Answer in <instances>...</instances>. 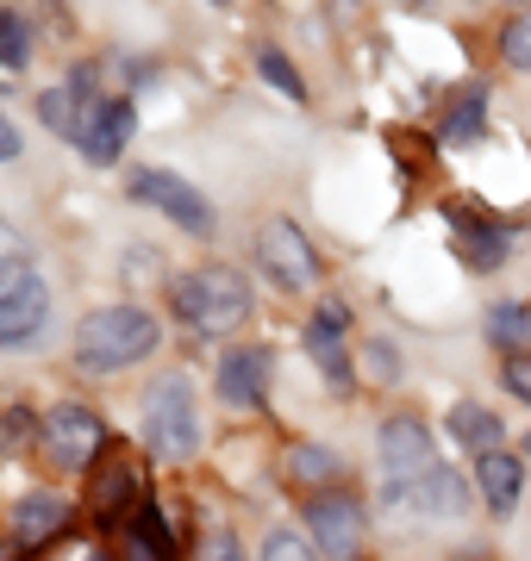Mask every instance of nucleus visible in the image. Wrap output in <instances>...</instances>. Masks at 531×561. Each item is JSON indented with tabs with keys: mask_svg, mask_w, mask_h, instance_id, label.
I'll return each instance as SVG.
<instances>
[{
	"mask_svg": "<svg viewBox=\"0 0 531 561\" xmlns=\"http://www.w3.org/2000/svg\"><path fill=\"white\" fill-rule=\"evenodd\" d=\"M157 343H163V324L150 319L144 306H101L76 331V362L94 368V375H113V368H132V362L157 356Z\"/></svg>",
	"mask_w": 531,
	"mask_h": 561,
	"instance_id": "nucleus-1",
	"label": "nucleus"
},
{
	"mask_svg": "<svg viewBox=\"0 0 531 561\" xmlns=\"http://www.w3.org/2000/svg\"><path fill=\"white\" fill-rule=\"evenodd\" d=\"M176 312H182L188 331H206V337H219V331H238L250 319V280L238 268H225V262H206V268H188L176 280Z\"/></svg>",
	"mask_w": 531,
	"mask_h": 561,
	"instance_id": "nucleus-2",
	"label": "nucleus"
},
{
	"mask_svg": "<svg viewBox=\"0 0 531 561\" xmlns=\"http://www.w3.org/2000/svg\"><path fill=\"white\" fill-rule=\"evenodd\" d=\"M144 443L157 461H188L201 449V419H194V393L182 375H163L144 393Z\"/></svg>",
	"mask_w": 531,
	"mask_h": 561,
	"instance_id": "nucleus-3",
	"label": "nucleus"
},
{
	"mask_svg": "<svg viewBox=\"0 0 531 561\" xmlns=\"http://www.w3.org/2000/svg\"><path fill=\"white\" fill-rule=\"evenodd\" d=\"M44 319H50L44 280L32 275L25 262H13V268L0 275V343H7V350H25V343L44 331Z\"/></svg>",
	"mask_w": 531,
	"mask_h": 561,
	"instance_id": "nucleus-4",
	"label": "nucleus"
},
{
	"mask_svg": "<svg viewBox=\"0 0 531 561\" xmlns=\"http://www.w3.org/2000/svg\"><path fill=\"white\" fill-rule=\"evenodd\" d=\"M106 449V424L88 412V405H57L50 419H44V456L57 461V468H94Z\"/></svg>",
	"mask_w": 531,
	"mask_h": 561,
	"instance_id": "nucleus-5",
	"label": "nucleus"
},
{
	"mask_svg": "<svg viewBox=\"0 0 531 561\" xmlns=\"http://www.w3.org/2000/svg\"><path fill=\"white\" fill-rule=\"evenodd\" d=\"M382 468H388V500H413V481L431 468V431L426 419H388L382 424Z\"/></svg>",
	"mask_w": 531,
	"mask_h": 561,
	"instance_id": "nucleus-6",
	"label": "nucleus"
},
{
	"mask_svg": "<svg viewBox=\"0 0 531 561\" xmlns=\"http://www.w3.org/2000/svg\"><path fill=\"white\" fill-rule=\"evenodd\" d=\"M132 201H138V206H157L163 219H176L182 231H194V238H206V231H213V213H206V201L188 187L182 175H169V169H138V175H132Z\"/></svg>",
	"mask_w": 531,
	"mask_h": 561,
	"instance_id": "nucleus-7",
	"label": "nucleus"
},
{
	"mask_svg": "<svg viewBox=\"0 0 531 561\" xmlns=\"http://www.w3.org/2000/svg\"><path fill=\"white\" fill-rule=\"evenodd\" d=\"M257 262L269 268V280H282V287H313L319 280V256H313V243L301 225L287 219H269L257 231Z\"/></svg>",
	"mask_w": 531,
	"mask_h": 561,
	"instance_id": "nucleus-8",
	"label": "nucleus"
},
{
	"mask_svg": "<svg viewBox=\"0 0 531 561\" xmlns=\"http://www.w3.org/2000/svg\"><path fill=\"white\" fill-rule=\"evenodd\" d=\"M132 138V101H82V131H76V150H82L94 169H113Z\"/></svg>",
	"mask_w": 531,
	"mask_h": 561,
	"instance_id": "nucleus-9",
	"label": "nucleus"
},
{
	"mask_svg": "<svg viewBox=\"0 0 531 561\" xmlns=\"http://www.w3.org/2000/svg\"><path fill=\"white\" fill-rule=\"evenodd\" d=\"M307 537L326 549V556H357L363 542V505L350 493H313L307 500Z\"/></svg>",
	"mask_w": 531,
	"mask_h": 561,
	"instance_id": "nucleus-10",
	"label": "nucleus"
},
{
	"mask_svg": "<svg viewBox=\"0 0 531 561\" xmlns=\"http://www.w3.org/2000/svg\"><path fill=\"white\" fill-rule=\"evenodd\" d=\"M269 350H257V343H238L231 356H219V400L238 405V412H257V405L269 400Z\"/></svg>",
	"mask_w": 531,
	"mask_h": 561,
	"instance_id": "nucleus-11",
	"label": "nucleus"
},
{
	"mask_svg": "<svg viewBox=\"0 0 531 561\" xmlns=\"http://www.w3.org/2000/svg\"><path fill=\"white\" fill-rule=\"evenodd\" d=\"M475 486L488 493V512H519V493H526V468L507 456V449H488V456H475Z\"/></svg>",
	"mask_w": 531,
	"mask_h": 561,
	"instance_id": "nucleus-12",
	"label": "nucleus"
},
{
	"mask_svg": "<svg viewBox=\"0 0 531 561\" xmlns=\"http://www.w3.org/2000/svg\"><path fill=\"white\" fill-rule=\"evenodd\" d=\"M413 505H419L426 518H456V512H470V486H463L456 468H438V461H431L426 474L413 481Z\"/></svg>",
	"mask_w": 531,
	"mask_h": 561,
	"instance_id": "nucleus-13",
	"label": "nucleus"
},
{
	"mask_svg": "<svg viewBox=\"0 0 531 561\" xmlns=\"http://www.w3.org/2000/svg\"><path fill=\"white\" fill-rule=\"evenodd\" d=\"M338 337H344L338 324H319V319H313V324H307V356L319 362V375L331 381V393H350V387H357V375H350V350H344Z\"/></svg>",
	"mask_w": 531,
	"mask_h": 561,
	"instance_id": "nucleus-14",
	"label": "nucleus"
},
{
	"mask_svg": "<svg viewBox=\"0 0 531 561\" xmlns=\"http://www.w3.org/2000/svg\"><path fill=\"white\" fill-rule=\"evenodd\" d=\"M69 524V505L57 500V493H25L20 505H13V530H20V542H50Z\"/></svg>",
	"mask_w": 531,
	"mask_h": 561,
	"instance_id": "nucleus-15",
	"label": "nucleus"
},
{
	"mask_svg": "<svg viewBox=\"0 0 531 561\" xmlns=\"http://www.w3.org/2000/svg\"><path fill=\"white\" fill-rule=\"evenodd\" d=\"M132 561H176V530L150 500H138L132 512Z\"/></svg>",
	"mask_w": 531,
	"mask_h": 561,
	"instance_id": "nucleus-16",
	"label": "nucleus"
},
{
	"mask_svg": "<svg viewBox=\"0 0 531 561\" xmlns=\"http://www.w3.org/2000/svg\"><path fill=\"white\" fill-rule=\"evenodd\" d=\"M450 437L463 449H475V456H488V449H500V419L482 400H456L450 405Z\"/></svg>",
	"mask_w": 531,
	"mask_h": 561,
	"instance_id": "nucleus-17",
	"label": "nucleus"
},
{
	"mask_svg": "<svg viewBox=\"0 0 531 561\" xmlns=\"http://www.w3.org/2000/svg\"><path fill=\"white\" fill-rule=\"evenodd\" d=\"M488 343H500L507 356H519V350L531 343V306H519V300L488 306Z\"/></svg>",
	"mask_w": 531,
	"mask_h": 561,
	"instance_id": "nucleus-18",
	"label": "nucleus"
},
{
	"mask_svg": "<svg viewBox=\"0 0 531 561\" xmlns=\"http://www.w3.org/2000/svg\"><path fill=\"white\" fill-rule=\"evenodd\" d=\"M101 493H94V512H101V518H113V512H125V505L138 500L144 486H138V468H132V461H113V468H106L101 481Z\"/></svg>",
	"mask_w": 531,
	"mask_h": 561,
	"instance_id": "nucleus-19",
	"label": "nucleus"
},
{
	"mask_svg": "<svg viewBox=\"0 0 531 561\" xmlns=\"http://www.w3.org/2000/svg\"><path fill=\"white\" fill-rule=\"evenodd\" d=\"M456 231H463V256L470 262H482V268H500V262H507V231H500V225L456 219Z\"/></svg>",
	"mask_w": 531,
	"mask_h": 561,
	"instance_id": "nucleus-20",
	"label": "nucleus"
},
{
	"mask_svg": "<svg viewBox=\"0 0 531 561\" xmlns=\"http://www.w3.org/2000/svg\"><path fill=\"white\" fill-rule=\"evenodd\" d=\"M482 119H488V94L482 88H463V101L450 106V119H444V144H475Z\"/></svg>",
	"mask_w": 531,
	"mask_h": 561,
	"instance_id": "nucleus-21",
	"label": "nucleus"
},
{
	"mask_svg": "<svg viewBox=\"0 0 531 561\" xmlns=\"http://www.w3.org/2000/svg\"><path fill=\"white\" fill-rule=\"evenodd\" d=\"M287 474H294V481H307V486L338 481V456L319 449V443H294V449H287Z\"/></svg>",
	"mask_w": 531,
	"mask_h": 561,
	"instance_id": "nucleus-22",
	"label": "nucleus"
},
{
	"mask_svg": "<svg viewBox=\"0 0 531 561\" xmlns=\"http://www.w3.org/2000/svg\"><path fill=\"white\" fill-rule=\"evenodd\" d=\"M257 69H263V81L275 88V94H287V101L301 106L307 101V81H301V69L282 57V50H257Z\"/></svg>",
	"mask_w": 531,
	"mask_h": 561,
	"instance_id": "nucleus-23",
	"label": "nucleus"
},
{
	"mask_svg": "<svg viewBox=\"0 0 531 561\" xmlns=\"http://www.w3.org/2000/svg\"><path fill=\"white\" fill-rule=\"evenodd\" d=\"M263 561H319V542L301 537V530H269Z\"/></svg>",
	"mask_w": 531,
	"mask_h": 561,
	"instance_id": "nucleus-24",
	"label": "nucleus"
},
{
	"mask_svg": "<svg viewBox=\"0 0 531 561\" xmlns=\"http://www.w3.org/2000/svg\"><path fill=\"white\" fill-rule=\"evenodd\" d=\"M32 57V38H25V20L20 13H0V69H20Z\"/></svg>",
	"mask_w": 531,
	"mask_h": 561,
	"instance_id": "nucleus-25",
	"label": "nucleus"
},
{
	"mask_svg": "<svg viewBox=\"0 0 531 561\" xmlns=\"http://www.w3.org/2000/svg\"><path fill=\"white\" fill-rule=\"evenodd\" d=\"M500 57H507L512 69H531V13H519V20L500 32Z\"/></svg>",
	"mask_w": 531,
	"mask_h": 561,
	"instance_id": "nucleus-26",
	"label": "nucleus"
},
{
	"mask_svg": "<svg viewBox=\"0 0 531 561\" xmlns=\"http://www.w3.org/2000/svg\"><path fill=\"white\" fill-rule=\"evenodd\" d=\"M363 362H369V375H375V381H400V350H394L388 337L363 343Z\"/></svg>",
	"mask_w": 531,
	"mask_h": 561,
	"instance_id": "nucleus-27",
	"label": "nucleus"
},
{
	"mask_svg": "<svg viewBox=\"0 0 531 561\" xmlns=\"http://www.w3.org/2000/svg\"><path fill=\"white\" fill-rule=\"evenodd\" d=\"M500 381L512 387V400L531 405V356H507V368H500Z\"/></svg>",
	"mask_w": 531,
	"mask_h": 561,
	"instance_id": "nucleus-28",
	"label": "nucleus"
},
{
	"mask_svg": "<svg viewBox=\"0 0 531 561\" xmlns=\"http://www.w3.org/2000/svg\"><path fill=\"white\" fill-rule=\"evenodd\" d=\"M194 561H245V549H238V537H225V530H219V537L201 542V556H194Z\"/></svg>",
	"mask_w": 531,
	"mask_h": 561,
	"instance_id": "nucleus-29",
	"label": "nucleus"
},
{
	"mask_svg": "<svg viewBox=\"0 0 531 561\" xmlns=\"http://www.w3.org/2000/svg\"><path fill=\"white\" fill-rule=\"evenodd\" d=\"M13 157H20V125L0 113V162H13Z\"/></svg>",
	"mask_w": 531,
	"mask_h": 561,
	"instance_id": "nucleus-30",
	"label": "nucleus"
},
{
	"mask_svg": "<svg viewBox=\"0 0 531 561\" xmlns=\"http://www.w3.org/2000/svg\"><path fill=\"white\" fill-rule=\"evenodd\" d=\"M0 561H13V542H0Z\"/></svg>",
	"mask_w": 531,
	"mask_h": 561,
	"instance_id": "nucleus-31",
	"label": "nucleus"
},
{
	"mask_svg": "<svg viewBox=\"0 0 531 561\" xmlns=\"http://www.w3.org/2000/svg\"><path fill=\"white\" fill-rule=\"evenodd\" d=\"M82 561H106V556H101V549H88V556H82Z\"/></svg>",
	"mask_w": 531,
	"mask_h": 561,
	"instance_id": "nucleus-32",
	"label": "nucleus"
},
{
	"mask_svg": "<svg viewBox=\"0 0 531 561\" xmlns=\"http://www.w3.org/2000/svg\"><path fill=\"white\" fill-rule=\"evenodd\" d=\"M213 7H231V0H213Z\"/></svg>",
	"mask_w": 531,
	"mask_h": 561,
	"instance_id": "nucleus-33",
	"label": "nucleus"
}]
</instances>
